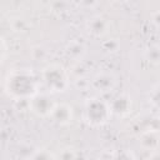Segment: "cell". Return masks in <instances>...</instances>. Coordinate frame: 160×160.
<instances>
[{
  "mask_svg": "<svg viewBox=\"0 0 160 160\" xmlns=\"http://www.w3.org/2000/svg\"><path fill=\"white\" fill-rule=\"evenodd\" d=\"M5 91L16 100H30L38 94V81L29 71L15 70L5 79Z\"/></svg>",
  "mask_w": 160,
  "mask_h": 160,
  "instance_id": "1",
  "label": "cell"
},
{
  "mask_svg": "<svg viewBox=\"0 0 160 160\" xmlns=\"http://www.w3.org/2000/svg\"><path fill=\"white\" fill-rule=\"evenodd\" d=\"M41 80L51 92H61L68 88L69 78L66 70L59 64H50L41 71Z\"/></svg>",
  "mask_w": 160,
  "mask_h": 160,
  "instance_id": "2",
  "label": "cell"
},
{
  "mask_svg": "<svg viewBox=\"0 0 160 160\" xmlns=\"http://www.w3.org/2000/svg\"><path fill=\"white\" fill-rule=\"evenodd\" d=\"M110 114V105L96 98L89 100L84 109V119L91 126H99L105 124L109 120Z\"/></svg>",
  "mask_w": 160,
  "mask_h": 160,
  "instance_id": "3",
  "label": "cell"
},
{
  "mask_svg": "<svg viewBox=\"0 0 160 160\" xmlns=\"http://www.w3.org/2000/svg\"><path fill=\"white\" fill-rule=\"evenodd\" d=\"M55 105H56V102L48 94H39L38 92L35 96H32L29 100L30 110L35 115L41 116V118L50 116L52 110H54V108H55Z\"/></svg>",
  "mask_w": 160,
  "mask_h": 160,
  "instance_id": "4",
  "label": "cell"
},
{
  "mask_svg": "<svg viewBox=\"0 0 160 160\" xmlns=\"http://www.w3.org/2000/svg\"><path fill=\"white\" fill-rule=\"evenodd\" d=\"M50 118L58 125H68L72 120V109L65 102L56 104Z\"/></svg>",
  "mask_w": 160,
  "mask_h": 160,
  "instance_id": "5",
  "label": "cell"
},
{
  "mask_svg": "<svg viewBox=\"0 0 160 160\" xmlns=\"http://www.w3.org/2000/svg\"><path fill=\"white\" fill-rule=\"evenodd\" d=\"M109 105H110L111 114L122 116V115H126L130 111V109H131V99L125 94H120V95L115 96Z\"/></svg>",
  "mask_w": 160,
  "mask_h": 160,
  "instance_id": "6",
  "label": "cell"
},
{
  "mask_svg": "<svg viewBox=\"0 0 160 160\" xmlns=\"http://www.w3.org/2000/svg\"><path fill=\"white\" fill-rule=\"evenodd\" d=\"M115 85V80L110 74L106 72H101L98 74L94 79H92V86L101 92H106L110 91V89H112Z\"/></svg>",
  "mask_w": 160,
  "mask_h": 160,
  "instance_id": "7",
  "label": "cell"
},
{
  "mask_svg": "<svg viewBox=\"0 0 160 160\" xmlns=\"http://www.w3.org/2000/svg\"><path fill=\"white\" fill-rule=\"evenodd\" d=\"M108 29H109V22L106 19H104L101 16H95V18L90 19L88 22L89 32L95 36H102L104 34L108 32Z\"/></svg>",
  "mask_w": 160,
  "mask_h": 160,
  "instance_id": "8",
  "label": "cell"
},
{
  "mask_svg": "<svg viewBox=\"0 0 160 160\" xmlns=\"http://www.w3.org/2000/svg\"><path fill=\"white\" fill-rule=\"evenodd\" d=\"M140 142H141V145H142L145 149L154 150V149H156V146H158V144H159V140H158V138L155 136V134H152V132H145V134L141 136Z\"/></svg>",
  "mask_w": 160,
  "mask_h": 160,
  "instance_id": "9",
  "label": "cell"
},
{
  "mask_svg": "<svg viewBox=\"0 0 160 160\" xmlns=\"http://www.w3.org/2000/svg\"><path fill=\"white\" fill-rule=\"evenodd\" d=\"M76 159L78 158L75 151L70 148H64L55 155V160H76Z\"/></svg>",
  "mask_w": 160,
  "mask_h": 160,
  "instance_id": "10",
  "label": "cell"
},
{
  "mask_svg": "<svg viewBox=\"0 0 160 160\" xmlns=\"http://www.w3.org/2000/svg\"><path fill=\"white\" fill-rule=\"evenodd\" d=\"M29 160H55V155H52L50 151H48L45 149H41V150L35 151L29 158Z\"/></svg>",
  "mask_w": 160,
  "mask_h": 160,
  "instance_id": "11",
  "label": "cell"
},
{
  "mask_svg": "<svg viewBox=\"0 0 160 160\" xmlns=\"http://www.w3.org/2000/svg\"><path fill=\"white\" fill-rule=\"evenodd\" d=\"M150 102H151L156 109L160 110V85H158V86H155V88L152 89V91H151V94H150Z\"/></svg>",
  "mask_w": 160,
  "mask_h": 160,
  "instance_id": "12",
  "label": "cell"
},
{
  "mask_svg": "<svg viewBox=\"0 0 160 160\" xmlns=\"http://www.w3.org/2000/svg\"><path fill=\"white\" fill-rule=\"evenodd\" d=\"M110 160H134V158L128 151H119L115 155H112V158Z\"/></svg>",
  "mask_w": 160,
  "mask_h": 160,
  "instance_id": "13",
  "label": "cell"
},
{
  "mask_svg": "<svg viewBox=\"0 0 160 160\" xmlns=\"http://www.w3.org/2000/svg\"><path fill=\"white\" fill-rule=\"evenodd\" d=\"M1 60L4 61L5 60V52H6V45H5V41H4V39L1 38Z\"/></svg>",
  "mask_w": 160,
  "mask_h": 160,
  "instance_id": "14",
  "label": "cell"
},
{
  "mask_svg": "<svg viewBox=\"0 0 160 160\" xmlns=\"http://www.w3.org/2000/svg\"><path fill=\"white\" fill-rule=\"evenodd\" d=\"M152 20H154L155 24L160 25V11H156V12L152 15Z\"/></svg>",
  "mask_w": 160,
  "mask_h": 160,
  "instance_id": "15",
  "label": "cell"
},
{
  "mask_svg": "<svg viewBox=\"0 0 160 160\" xmlns=\"http://www.w3.org/2000/svg\"><path fill=\"white\" fill-rule=\"evenodd\" d=\"M148 160H160V152H152Z\"/></svg>",
  "mask_w": 160,
  "mask_h": 160,
  "instance_id": "16",
  "label": "cell"
}]
</instances>
